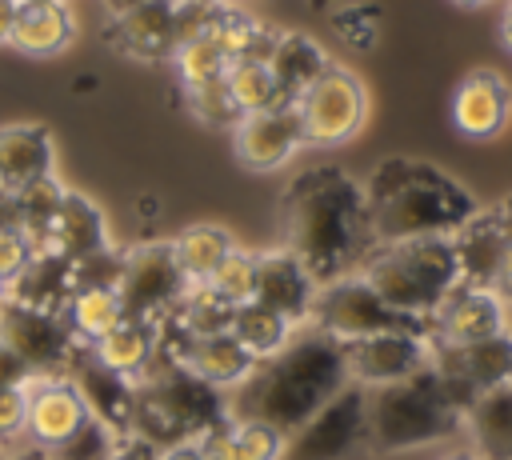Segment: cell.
Wrapping results in <instances>:
<instances>
[{"label":"cell","instance_id":"obj_1","mask_svg":"<svg viewBox=\"0 0 512 460\" xmlns=\"http://www.w3.org/2000/svg\"><path fill=\"white\" fill-rule=\"evenodd\" d=\"M284 248L304 260L316 284L360 272L364 256L376 248L364 184L336 164L300 168L280 196Z\"/></svg>","mask_w":512,"mask_h":460},{"label":"cell","instance_id":"obj_2","mask_svg":"<svg viewBox=\"0 0 512 460\" xmlns=\"http://www.w3.org/2000/svg\"><path fill=\"white\" fill-rule=\"evenodd\" d=\"M348 380L344 364V344L312 324L296 328L288 344L260 360L252 376L232 388L228 416L240 420H260L284 436H292L300 424H308Z\"/></svg>","mask_w":512,"mask_h":460},{"label":"cell","instance_id":"obj_3","mask_svg":"<svg viewBox=\"0 0 512 460\" xmlns=\"http://www.w3.org/2000/svg\"><path fill=\"white\" fill-rule=\"evenodd\" d=\"M364 204L376 244L452 236L480 204L444 168L416 156H388L364 180Z\"/></svg>","mask_w":512,"mask_h":460},{"label":"cell","instance_id":"obj_4","mask_svg":"<svg viewBox=\"0 0 512 460\" xmlns=\"http://www.w3.org/2000/svg\"><path fill=\"white\" fill-rule=\"evenodd\" d=\"M228 420V396L172 360H156L136 380L132 436L156 452L200 444Z\"/></svg>","mask_w":512,"mask_h":460},{"label":"cell","instance_id":"obj_5","mask_svg":"<svg viewBox=\"0 0 512 460\" xmlns=\"http://www.w3.org/2000/svg\"><path fill=\"white\" fill-rule=\"evenodd\" d=\"M464 432V408L428 368L400 384L368 388V452H412Z\"/></svg>","mask_w":512,"mask_h":460},{"label":"cell","instance_id":"obj_6","mask_svg":"<svg viewBox=\"0 0 512 460\" xmlns=\"http://www.w3.org/2000/svg\"><path fill=\"white\" fill-rule=\"evenodd\" d=\"M360 276L376 288L384 304L428 324L436 304L460 284V260L452 236H420V240L376 244L364 256Z\"/></svg>","mask_w":512,"mask_h":460},{"label":"cell","instance_id":"obj_7","mask_svg":"<svg viewBox=\"0 0 512 460\" xmlns=\"http://www.w3.org/2000/svg\"><path fill=\"white\" fill-rule=\"evenodd\" d=\"M308 324L320 328V332H328V336H336L340 344L364 340V336H380V332H424L428 336V324L424 320L404 316L392 304H384L376 296V288L360 272L340 276L332 284H320V292L312 300Z\"/></svg>","mask_w":512,"mask_h":460},{"label":"cell","instance_id":"obj_8","mask_svg":"<svg viewBox=\"0 0 512 460\" xmlns=\"http://www.w3.org/2000/svg\"><path fill=\"white\" fill-rule=\"evenodd\" d=\"M292 104L308 148H340L368 120V88L344 64H328Z\"/></svg>","mask_w":512,"mask_h":460},{"label":"cell","instance_id":"obj_9","mask_svg":"<svg viewBox=\"0 0 512 460\" xmlns=\"http://www.w3.org/2000/svg\"><path fill=\"white\" fill-rule=\"evenodd\" d=\"M368 452V388L344 384L308 424H300L280 460H360Z\"/></svg>","mask_w":512,"mask_h":460},{"label":"cell","instance_id":"obj_10","mask_svg":"<svg viewBox=\"0 0 512 460\" xmlns=\"http://www.w3.org/2000/svg\"><path fill=\"white\" fill-rule=\"evenodd\" d=\"M188 276L176 264L172 240H152V244H136L124 256V272H120V304H124V320H144V324H160L188 292Z\"/></svg>","mask_w":512,"mask_h":460},{"label":"cell","instance_id":"obj_11","mask_svg":"<svg viewBox=\"0 0 512 460\" xmlns=\"http://www.w3.org/2000/svg\"><path fill=\"white\" fill-rule=\"evenodd\" d=\"M0 340L32 368V376H60L80 356V340L72 336L60 312L28 308L16 300H0Z\"/></svg>","mask_w":512,"mask_h":460},{"label":"cell","instance_id":"obj_12","mask_svg":"<svg viewBox=\"0 0 512 460\" xmlns=\"http://www.w3.org/2000/svg\"><path fill=\"white\" fill-rule=\"evenodd\" d=\"M428 364L448 384L456 404L468 412L476 396L512 384V332L472 340V344H436L428 340Z\"/></svg>","mask_w":512,"mask_h":460},{"label":"cell","instance_id":"obj_13","mask_svg":"<svg viewBox=\"0 0 512 460\" xmlns=\"http://www.w3.org/2000/svg\"><path fill=\"white\" fill-rule=\"evenodd\" d=\"M508 332V304L488 284L460 280L428 316V340L436 344H472Z\"/></svg>","mask_w":512,"mask_h":460},{"label":"cell","instance_id":"obj_14","mask_svg":"<svg viewBox=\"0 0 512 460\" xmlns=\"http://www.w3.org/2000/svg\"><path fill=\"white\" fill-rule=\"evenodd\" d=\"M304 144V128L296 104H276L264 112H244L232 124V152L248 172H276L284 168Z\"/></svg>","mask_w":512,"mask_h":460},{"label":"cell","instance_id":"obj_15","mask_svg":"<svg viewBox=\"0 0 512 460\" xmlns=\"http://www.w3.org/2000/svg\"><path fill=\"white\" fill-rule=\"evenodd\" d=\"M348 380L360 388H384L428 368V336L424 332H380L344 344Z\"/></svg>","mask_w":512,"mask_h":460},{"label":"cell","instance_id":"obj_16","mask_svg":"<svg viewBox=\"0 0 512 460\" xmlns=\"http://www.w3.org/2000/svg\"><path fill=\"white\" fill-rule=\"evenodd\" d=\"M104 36L128 60H172L180 48V0H140L128 12H116Z\"/></svg>","mask_w":512,"mask_h":460},{"label":"cell","instance_id":"obj_17","mask_svg":"<svg viewBox=\"0 0 512 460\" xmlns=\"http://www.w3.org/2000/svg\"><path fill=\"white\" fill-rule=\"evenodd\" d=\"M452 248L460 260V280L468 284H496L500 264L512 248V196L476 208L456 232H452Z\"/></svg>","mask_w":512,"mask_h":460},{"label":"cell","instance_id":"obj_18","mask_svg":"<svg viewBox=\"0 0 512 460\" xmlns=\"http://www.w3.org/2000/svg\"><path fill=\"white\" fill-rule=\"evenodd\" d=\"M28 244H32V256H52V260H80L88 252H100L108 248L104 212L88 196L64 188L56 212L28 236Z\"/></svg>","mask_w":512,"mask_h":460},{"label":"cell","instance_id":"obj_19","mask_svg":"<svg viewBox=\"0 0 512 460\" xmlns=\"http://www.w3.org/2000/svg\"><path fill=\"white\" fill-rule=\"evenodd\" d=\"M28 396V416H24V444L52 452L56 444H64L84 420V396L76 392V384L60 372V376H32L24 384Z\"/></svg>","mask_w":512,"mask_h":460},{"label":"cell","instance_id":"obj_20","mask_svg":"<svg viewBox=\"0 0 512 460\" xmlns=\"http://www.w3.org/2000/svg\"><path fill=\"white\" fill-rule=\"evenodd\" d=\"M512 124V84L496 68H472L452 88V128L464 140H496Z\"/></svg>","mask_w":512,"mask_h":460},{"label":"cell","instance_id":"obj_21","mask_svg":"<svg viewBox=\"0 0 512 460\" xmlns=\"http://www.w3.org/2000/svg\"><path fill=\"white\" fill-rule=\"evenodd\" d=\"M316 292H320V284L312 280V272L304 268V260L296 252H288L284 244L272 252H256V288H252L256 304L272 308L292 328H304L312 316Z\"/></svg>","mask_w":512,"mask_h":460},{"label":"cell","instance_id":"obj_22","mask_svg":"<svg viewBox=\"0 0 512 460\" xmlns=\"http://www.w3.org/2000/svg\"><path fill=\"white\" fill-rule=\"evenodd\" d=\"M76 392L84 396V408L92 420H100L104 428H112L120 440L132 436V408H136V380L104 368L92 360L88 348H80V356L72 360V368L64 372Z\"/></svg>","mask_w":512,"mask_h":460},{"label":"cell","instance_id":"obj_23","mask_svg":"<svg viewBox=\"0 0 512 460\" xmlns=\"http://www.w3.org/2000/svg\"><path fill=\"white\" fill-rule=\"evenodd\" d=\"M52 176V132L44 124L0 128V188L20 192Z\"/></svg>","mask_w":512,"mask_h":460},{"label":"cell","instance_id":"obj_24","mask_svg":"<svg viewBox=\"0 0 512 460\" xmlns=\"http://www.w3.org/2000/svg\"><path fill=\"white\" fill-rule=\"evenodd\" d=\"M76 20L64 0H20L8 44L24 56H56L72 44Z\"/></svg>","mask_w":512,"mask_h":460},{"label":"cell","instance_id":"obj_25","mask_svg":"<svg viewBox=\"0 0 512 460\" xmlns=\"http://www.w3.org/2000/svg\"><path fill=\"white\" fill-rule=\"evenodd\" d=\"M156 348H160V328L144 324V320H120L108 336L88 344L96 364H104V368H112L128 380H140L156 364Z\"/></svg>","mask_w":512,"mask_h":460},{"label":"cell","instance_id":"obj_26","mask_svg":"<svg viewBox=\"0 0 512 460\" xmlns=\"http://www.w3.org/2000/svg\"><path fill=\"white\" fill-rule=\"evenodd\" d=\"M264 60H268V68H272L284 100H296L332 64L328 52L320 48V40H312L308 32H276Z\"/></svg>","mask_w":512,"mask_h":460},{"label":"cell","instance_id":"obj_27","mask_svg":"<svg viewBox=\"0 0 512 460\" xmlns=\"http://www.w3.org/2000/svg\"><path fill=\"white\" fill-rule=\"evenodd\" d=\"M464 428L484 460H512V384L476 396L464 412Z\"/></svg>","mask_w":512,"mask_h":460},{"label":"cell","instance_id":"obj_28","mask_svg":"<svg viewBox=\"0 0 512 460\" xmlns=\"http://www.w3.org/2000/svg\"><path fill=\"white\" fill-rule=\"evenodd\" d=\"M284 432L260 424V420H240L228 416L212 436L200 440L208 460H280L284 452Z\"/></svg>","mask_w":512,"mask_h":460},{"label":"cell","instance_id":"obj_29","mask_svg":"<svg viewBox=\"0 0 512 460\" xmlns=\"http://www.w3.org/2000/svg\"><path fill=\"white\" fill-rule=\"evenodd\" d=\"M236 248L232 232L220 228V224H188L180 236H172V252H176V264L180 272L188 276V284H204L216 264Z\"/></svg>","mask_w":512,"mask_h":460},{"label":"cell","instance_id":"obj_30","mask_svg":"<svg viewBox=\"0 0 512 460\" xmlns=\"http://www.w3.org/2000/svg\"><path fill=\"white\" fill-rule=\"evenodd\" d=\"M64 320L72 328V336L88 348L100 336H108L120 320H124V304L116 288H76L64 304Z\"/></svg>","mask_w":512,"mask_h":460},{"label":"cell","instance_id":"obj_31","mask_svg":"<svg viewBox=\"0 0 512 460\" xmlns=\"http://www.w3.org/2000/svg\"><path fill=\"white\" fill-rule=\"evenodd\" d=\"M224 84H228V96L240 108V116L244 112H264V108H276V104H292V100H284V92H280V84H276V76H272L264 56L232 60L228 72H224Z\"/></svg>","mask_w":512,"mask_h":460},{"label":"cell","instance_id":"obj_32","mask_svg":"<svg viewBox=\"0 0 512 460\" xmlns=\"http://www.w3.org/2000/svg\"><path fill=\"white\" fill-rule=\"evenodd\" d=\"M228 332H232V336L240 340V348H244L248 356H256V364H260V360L276 356V352L288 344V336H292L296 328H292L284 316H276L272 308L248 300V304H236Z\"/></svg>","mask_w":512,"mask_h":460},{"label":"cell","instance_id":"obj_33","mask_svg":"<svg viewBox=\"0 0 512 460\" xmlns=\"http://www.w3.org/2000/svg\"><path fill=\"white\" fill-rule=\"evenodd\" d=\"M172 64H176L180 84H184V88H196V84H216V80H224V72H228L232 60H228V52H224L208 32H200V36H192V40H184V44L176 48Z\"/></svg>","mask_w":512,"mask_h":460},{"label":"cell","instance_id":"obj_34","mask_svg":"<svg viewBox=\"0 0 512 460\" xmlns=\"http://www.w3.org/2000/svg\"><path fill=\"white\" fill-rule=\"evenodd\" d=\"M328 20H332V32L340 36V44L352 52H372L384 32V12L368 0H344L332 8Z\"/></svg>","mask_w":512,"mask_h":460},{"label":"cell","instance_id":"obj_35","mask_svg":"<svg viewBox=\"0 0 512 460\" xmlns=\"http://www.w3.org/2000/svg\"><path fill=\"white\" fill-rule=\"evenodd\" d=\"M204 288H212L216 296H224L228 304H248L252 300V288H256V252H248V248H232L220 264H216V272L204 280Z\"/></svg>","mask_w":512,"mask_h":460},{"label":"cell","instance_id":"obj_36","mask_svg":"<svg viewBox=\"0 0 512 460\" xmlns=\"http://www.w3.org/2000/svg\"><path fill=\"white\" fill-rule=\"evenodd\" d=\"M116 448H120V436L112 428H104L100 420L88 416L64 444H56L48 452V460H112Z\"/></svg>","mask_w":512,"mask_h":460},{"label":"cell","instance_id":"obj_37","mask_svg":"<svg viewBox=\"0 0 512 460\" xmlns=\"http://www.w3.org/2000/svg\"><path fill=\"white\" fill-rule=\"evenodd\" d=\"M184 96H188V112L196 116V120H204V124H216V128H232L236 120H240V108L232 104V96H228V84L224 80H216V84H196V88H184Z\"/></svg>","mask_w":512,"mask_h":460},{"label":"cell","instance_id":"obj_38","mask_svg":"<svg viewBox=\"0 0 512 460\" xmlns=\"http://www.w3.org/2000/svg\"><path fill=\"white\" fill-rule=\"evenodd\" d=\"M28 260H32L28 236H24L20 228H0V284H4V288L24 272Z\"/></svg>","mask_w":512,"mask_h":460},{"label":"cell","instance_id":"obj_39","mask_svg":"<svg viewBox=\"0 0 512 460\" xmlns=\"http://www.w3.org/2000/svg\"><path fill=\"white\" fill-rule=\"evenodd\" d=\"M24 416H28L24 388H0V448L24 440Z\"/></svg>","mask_w":512,"mask_h":460},{"label":"cell","instance_id":"obj_40","mask_svg":"<svg viewBox=\"0 0 512 460\" xmlns=\"http://www.w3.org/2000/svg\"><path fill=\"white\" fill-rule=\"evenodd\" d=\"M32 380V368L0 340V388H24Z\"/></svg>","mask_w":512,"mask_h":460},{"label":"cell","instance_id":"obj_41","mask_svg":"<svg viewBox=\"0 0 512 460\" xmlns=\"http://www.w3.org/2000/svg\"><path fill=\"white\" fill-rule=\"evenodd\" d=\"M112 460H160V452H156L152 444H144V440L128 436V440H120V448H116V456H112Z\"/></svg>","mask_w":512,"mask_h":460},{"label":"cell","instance_id":"obj_42","mask_svg":"<svg viewBox=\"0 0 512 460\" xmlns=\"http://www.w3.org/2000/svg\"><path fill=\"white\" fill-rule=\"evenodd\" d=\"M492 288L500 292V300H504V304H512V248H508V256H504L500 276H496V284H492Z\"/></svg>","mask_w":512,"mask_h":460},{"label":"cell","instance_id":"obj_43","mask_svg":"<svg viewBox=\"0 0 512 460\" xmlns=\"http://www.w3.org/2000/svg\"><path fill=\"white\" fill-rule=\"evenodd\" d=\"M16 8H20V0H0V44H8V36H12Z\"/></svg>","mask_w":512,"mask_h":460},{"label":"cell","instance_id":"obj_44","mask_svg":"<svg viewBox=\"0 0 512 460\" xmlns=\"http://www.w3.org/2000/svg\"><path fill=\"white\" fill-rule=\"evenodd\" d=\"M8 460H48V452H44V448L24 444V448H8Z\"/></svg>","mask_w":512,"mask_h":460},{"label":"cell","instance_id":"obj_45","mask_svg":"<svg viewBox=\"0 0 512 460\" xmlns=\"http://www.w3.org/2000/svg\"><path fill=\"white\" fill-rule=\"evenodd\" d=\"M500 40H504V48L512 52V0L504 4V16H500Z\"/></svg>","mask_w":512,"mask_h":460},{"label":"cell","instance_id":"obj_46","mask_svg":"<svg viewBox=\"0 0 512 460\" xmlns=\"http://www.w3.org/2000/svg\"><path fill=\"white\" fill-rule=\"evenodd\" d=\"M440 460H484L476 448H456V452H448V456H440Z\"/></svg>","mask_w":512,"mask_h":460},{"label":"cell","instance_id":"obj_47","mask_svg":"<svg viewBox=\"0 0 512 460\" xmlns=\"http://www.w3.org/2000/svg\"><path fill=\"white\" fill-rule=\"evenodd\" d=\"M104 4H108V8H112V16H116V12H128V8H132V4H140V0H104Z\"/></svg>","mask_w":512,"mask_h":460},{"label":"cell","instance_id":"obj_48","mask_svg":"<svg viewBox=\"0 0 512 460\" xmlns=\"http://www.w3.org/2000/svg\"><path fill=\"white\" fill-rule=\"evenodd\" d=\"M452 4H464V8H480V4H492V0H452Z\"/></svg>","mask_w":512,"mask_h":460},{"label":"cell","instance_id":"obj_49","mask_svg":"<svg viewBox=\"0 0 512 460\" xmlns=\"http://www.w3.org/2000/svg\"><path fill=\"white\" fill-rule=\"evenodd\" d=\"M312 4H340V0H312Z\"/></svg>","mask_w":512,"mask_h":460},{"label":"cell","instance_id":"obj_50","mask_svg":"<svg viewBox=\"0 0 512 460\" xmlns=\"http://www.w3.org/2000/svg\"><path fill=\"white\" fill-rule=\"evenodd\" d=\"M204 4H228V0H204Z\"/></svg>","mask_w":512,"mask_h":460},{"label":"cell","instance_id":"obj_51","mask_svg":"<svg viewBox=\"0 0 512 460\" xmlns=\"http://www.w3.org/2000/svg\"><path fill=\"white\" fill-rule=\"evenodd\" d=\"M0 460H8V448H0Z\"/></svg>","mask_w":512,"mask_h":460},{"label":"cell","instance_id":"obj_52","mask_svg":"<svg viewBox=\"0 0 512 460\" xmlns=\"http://www.w3.org/2000/svg\"><path fill=\"white\" fill-rule=\"evenodd\" d=\"M0 300H4V284H0Z\"/></svg>","mask_w":512,"mask_h":460},{"label":"cell","instance_id":"obj_53","mask_svg":"<svg viewBox=\"0 0 512 460\" xmlns=\"http://www.w3.org/2000/svg\"><path fill=\"white\" fill-rule=\"evenodd\" d=\"M0 192H4V188H0Z\"/></svg>","mask_w":512,"mask_h":460}]
</instances>
